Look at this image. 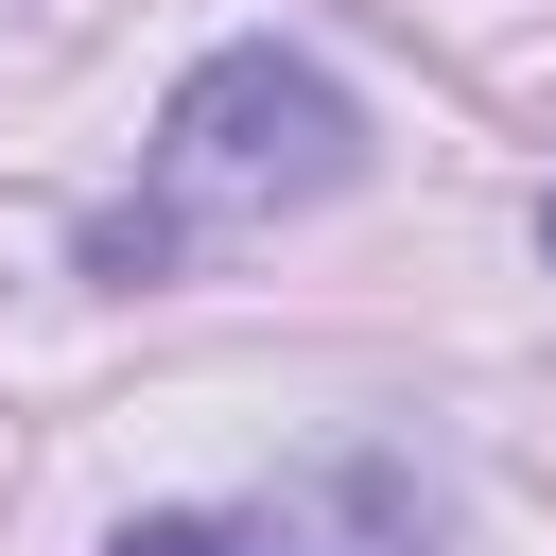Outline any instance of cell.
I'll return each mask as SVG.
<instances>
[{"instance_id": "cell-3", "label": "cell", "mask_w": 556, "mask_h": 556, "mask_svg": "<svg viewBox=\"0 0 556 556\" xmlns=\"http://www.w3.org/2000/svg\"><path fill=\"white\" fill-rule=\"evenodd\" d=\"M539 261H556V208H539Z\"/></svg>"}, {"instance_id": "cell-2", "label": "cell", "mask_w": 556, "mask_h": 556, "mask_svg": "<svg viewBox=\"0 0 556 556\" xmlns=\"http://www.w3.org/2000/svg\"><path fill=\"white\" fill-rule=\"evenodd\" d=\"M122 556H313L295 504H191V521H122Z\"/></svg>"}, {"instance_id": "cell-1", "label": "cell", "mask_w": 556, "mask_h": 556, "mask_svg": "<svg viewBox=\"0 0 556 556\" xmlns=\"http://www.w3.org/2000/svg\"><path fill=\"white\" fill-rule=\"evenodd\" d=\"M348 156H365L348 87L243 35V52H208V70H191V87L156 104V208H122V226H104V278H156L191 208H208V226L313 208V191H348Z\"/></svg>"}]
</instances>
